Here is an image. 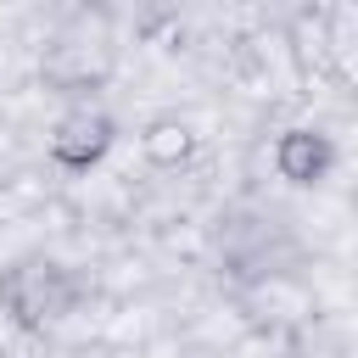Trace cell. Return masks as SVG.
I'll return each instance as SVG.
<instances>
[{"label": "cell", "instance_id": "cell-1", "mask_svg": "<svg viewBox=\"0 0 358 358\" xmlns=\"http://www.w3.org/2000/svg\"><path fill=\"white\" fill-rule=\"evenodd\" d=\"M0 291H6L11 319H17L22 330H45V324H56V319L78 302L73 274H67V268H56V263H28V268H11V274L0 280Z\"/></svg>", "mask_w": 358, "mask_h": 358}, {"label": "cell", "instance_id": "cell-2", "mask_svg": "<svg viewBox=\"0 0 358 358\" xmlns=\"http://www.w3.org/2000/svg\"><path fill=\"white\" fill-rule=\"evenodd\" d=\"M112 145H117V117L101 112V106H73L45 140V151L62 173H90Z\"/></svg>", "mask_w": 358, "mask_h": 358}, {"label": "cell", "instance_id": "cell-3", "mask_svg": "<svg viewBox=\"0 0 358 358\" xmlns=\"http://www.w3.org/2000/svg\"><path fill=\"white\" fill-rule=\"evenodd\" d=\"M274 168L285 185H324L336 168V140L319 129H285L274 140Z\"/></svg>", "mask_w": 358, "mask_h": 358}, {"label": "cell", "instance_id": "cell-4", "mask_svg": "<svg viewBox=\"0 0 358 358\" xmlns=\"http://www.w3.org/2000/svg\"><path fill=\"white\" fill-rule=\"evenodd\" d=\"M140 151H145L151 168H185L201 151V140H196V129L185 117H151L140 129Z\"/></svg>", "mask_w": 358, "mask_h": 358}]
</instances>
